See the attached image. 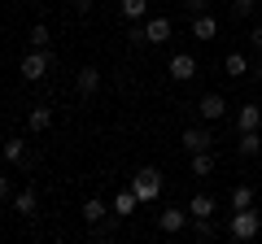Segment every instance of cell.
<instances>
[{"label": "cell", "instance_id": "6da1fadb", "mask_svg": "<svg viewBox=\"0 0 262 244\" xmlns=\"http://www.w3.org/2000/svg\"><path fill=\"white\" fill-rule=\"evenodd\" d=\"M227 235H232V240H258V235H262V209L258 205L232 209V218H227Z\"/></svg>", "mask_w": 262, "mask_h": 244}, {"label": "cell", "instance_id": "7a4b0ae2", "mask_svg": "<svg viewBox=\"0 0 262 244\" xmlns=\"http://www.w3.org/2000/svg\"><path fill=\"white\" fill-rule=\"evenodd\" d=\"M131 192L140 197V205H153V201L162 197V170H153V166L136 170V175H131Z\"/></svg>", "mask_w": 262, "mask_h": 244}, {"label": "cell", "instance_id": "3957f363", "mask_svg": "<svg viewBox=\"0 0 262 244\" xmlns=\"http://www.w3.org/2000/svg\"><path fill=\"white\" fill-rule=\"evenodd\" d=\"M53 70V53L48 48H31L27 57H22V66H18V75L27 79V83H39V79Z\"/></svg>", "mask_w": 262, "mask_h": 244}, {"label": "cell", "instance_id": "277c9868", "mask_svg": "<svg viewBox=\"0 0 262 244\" xmlns=\"http://www.w3.org/2000/svg\"><path fill=\"white\" fill-rule=\"evenodd\" d=\"M179 144H184L188 157H192V153H206V149H214V131H210V127H184Z\"/></svg>", "mask_w": 262, "mask_h": 244}, {"label": "cell", "instance_id": "5b68a950", "mask_svg": "<svg viewBox=\"0 0 262 244\" xmlns=\"http://www.w3.org/2000/svg\"><path fill=\"white\" fill-rule=\"evenodd\" d=\"M188 223H192V214H188V209H179V205H166V209L158 214V231H162V235H179Z\"/></svg>", "mask_w": 262, "mask_h": 244}, {"label": "cell", "instance_id": "8992f818", "mask_svg": "<svg viewBox=\"0 0 262 244\" xmlns=\"http://www.w3.org/2000/svg\"><path fill=\"white\" fill-rule=\"evenodd\" d=\"M166 75L175 79V83H192V79H196V57L192 53H175L166 61Z\"/></svg>", "mask_w": 262, "mask_h": 244}, {"label": "cell", "instance_id": "52a82bcc", "mask_svg": "<svg viewBox=\"0 0 262 244\" xmlns=\"http://www.w3.org/2000/svg\"><path fill=\"white\" fill-rule=\"evenodd\" d=\"M196 113H201V122H223L227 118V101L219 92H206L201 101H196Z\"/></svg>", "mask_w": 262, "mask_h": 244}, {"label": "cell", "instance_id": "ba28073f", "mask_svg": "<svg viewBox=\"0 0 262 244\" xmlns=\"http://www.w3.org/2000/svg\"><path fill=\"white\" fill-rule=\"evenodd\" d=\"M170 31H175V22H170V18H162V13L144 18V35H149V48H153V44H166V39H170Z\"/></svg>", "mask_w": 262, "mask_h": 244}, {"label": "cell", "instance_id": "9c48e42d", "mask_svg": "<svg viewBox=\"0 0 262 244\" xmlns=\"http://www.w3.org/2000/svg\"><path fill=\"white\" fill-rule=\"evenodd\" d=\"M13 214H22V218H35L39 214V192L35 188H22V192H13Z\"/></svg>", "mask_w": 262, "mask_h": 244}, {"label": "cell", "instance_id": "30bf717a", "mask_svg": "<svg viewBox=\"0 0 262 244\" xmlns=\"http://www.w3.org/2000/svg\"><path fill=\"white\" fill-rule=\"evenodd\" d=\"M75 92L83 96V101H88V96H96V92H101V70H96V66H83V70L75 75Z\"/></svg>", "mask_w": 262, "mask_h": 244}, {"label": "cell", "instance_id": "8fae6325", "mask_svg": "<svg viewBox=\"0 0 262 244\" xmlns=\"http://www.w3.org/2000/svg\"><path fill=\"white\" fill-rule=\"evenodd\" d=\"M236 131H262V109L253 101L236 109Z\"/></svg>", "mask_w": 262, "mask_h": 244}, {"label": "cell", "instance_id": "7c38bea8", "mask_svg": "<svg viewBox=\"0 0 262 244\" xmlns=\"http://www.w3.org/2000/svg\"><path fill=\"white\" fill-rule=\"evenodd\" d=\"M258 153H262V131H241L236 135V157L249 161V157H258Z\"/></svg>", "mask_w": 262, "mask_h": 244}, {"label": "cell", "instance_id": "4fadbf2b", "mask_svg": "<svg viewBox=\"0 0 262 244\" xmlns=\"http://www.w3.org/2000/svg\"><path fill=\"white\" fill-rule=\"evenodd\" d=\"M0 157H5V166H27V140H5V149H0Z\"/></svg>", "mask_w": 262, "mask_h": 244}, {"label": "cell", "instance_id": "5bb4252c", "mask_svg": "<svg viewBox=\"0 0 262 244\" xmlns=\"http://www.w3.org/2000/svg\"><path fill=\"white\" fill-rule=\"evenodd\" d=\"M192 35L196 39H214L219 35V18L214 13H192Z\"/></svg>", "mask_w": 262, "mask_h": 244}, {"label": "cell", "instance_id": "9a60e30c", "mask_svg": "<svg viewBox=\"0 0 262 244\" xmlns=\"http://www.w3.org/2000/svg\"><path fill=\"white\" fill-rule=\"evenodd\" d=\"M105 214H110V205H105V201H101V197H88V201H83V205H79V218H83V223H88V227H92V223H101V218H105Z\"/></svg>", "mask_w": 262, "mask_h": 244}, {"label": "cell", "instance_id": "2e32d148", "mask_svg": "<svg viewBox=\"0 0 262 244\" xmlns=\"http://www.w3.org/2000/svg\"><path fill=\"white\" fill-rule=\"evenodd\" d=\"M118 13H122V22H144L149 18V0H118Z\"/></svg>", "mask_w": 262, "mask_h": 244}, {"label": "cell", "instance_id": "e0dca14e", "mask_svg": "<svg viewBox=\"0 0 262 244\" xmlns=\"http://www.w3.org/2000/svg\"><path fill=\"white\" fill-rule=\"evenodd\" d=\"M27 127H31V131H48V127H53V105H44V101H39L35 109L27 113Z\"/></svg>", "mask_w": 262, "mask_h": 244}, {"label": "cell", "instance_id": "ac0fdd59", "mask_svg": "<svg viewBox=\"0 0 262 244\" xmlns=\"http://www.w3.org/2000/svg\"><path fill=\"white\" fill-rule=\"evenodd\" d=\"M136 205H140V197L131 188H122V192H114V214L118 218H127V214H136Z\"/></svg>", "mask_w": 262, "mask_h": 244}, {"label": "cell", "instance_id": "d6986e66", "mask_svg": "<svg viewBox=\"0 0 262 244\" xmlns=\"http://www.w3.org/2000/svg\"><path fill=\"white\" fill-rule=\"evenodd\" d=\"M214 166H219L214 149H206V153H192V175H196V179H206V175H214Z\"/></svg>", "mask_w": 262, "mask_h": 244}, {"label": "cell", "instance_id": "ffe728a7", "mask_svg": "<svg viewBox=\"0 0 262 244\" xmlns=\"http://www.w3.org/2000/svg\"><path fill=\"white\" fill-rule=\"evenodd\" d=\"M223 75L249 79V61H245V53H227V57H223Z\"/></svg>", "mask_w": 262, "mask_h": 244}, {"label": "cell", "instance_id": "44dd1931", "mask_svg": "<svg viewBox=\"0 0 262 244\" xmlns=\"http://www.w3.org/2000/svg\"><path fill=\"white\" fill-rule=\"evenodd\" d=\"M188 214L192 218H210L214 214V197H210V192H196V197L188 201Z\"/></svg>", "mask_w": 262, "mask_h": 244}, {"label": "cell", "instance_id": "7402d4cb", "mask_svg": "<svg viewBox=\"0 0 262 244\" xmlns=\"http://www.w3.org/2000/svg\"><path fill=\"white\" fill-rule=\"evenodd\" d=\"M114 231H118V214H114V209L101 218V223H92V240H110Z\"/></svg>", "mask_w": 262, "mask_h": 244}, {"label": "cell", "instance_id": "603a6c76", "mask_svg": "<svg viewBox=\"0 0 262 244\" xmlns=\"http://www.w3.org/2000/svg\"><path fill=\"white\" fill-rule=\"evenodd\" d=\"M227 201H232V209H249L253 205V183H236Z\"/></svg>", "mask_w": 262, "mask_h": 244}, {"label": "cell", "instance_id": "cb8c5ba5", "mask_svg": "<svg viewBox=\"0 0 262 244\" xmlns=\"http://www.w3.org/2000/svg\"><path fill=\"white\" fill-rule=\"evenodd\" d=\"M188 227H192V235H196V240H214V235H219V227L210 223V218H192Z\"/></svg>", "mask_w": 262, "mask_h": 244}, {"label": "cell", "instance_id": "d4e9b609", "mask_svg": "<svg viewBox=\"0 0 262 244\" xmlns=\"http://www.w3.org/2000/svg\"><path fill=\"white\" fill-rule=\"evenodd\" d=\"M27 44H31V48H48V27H44V22H39V27H31Z\"/></svg>", "mask_w": 262, "mask_h": 244}, {"label": "cell", "instance_id": "484cf974", "mask_svg": "<svg viewBox=\"0 0 262 244\" xmlns=\"http://www.w3.org/2000/svg\"><path fill=\"white\" fill-rule=\"evenodd\" d=\"M258 0H232V18H253Z\"/></svg>", "mask_w": 262, "mask_h": 244}, {"label": "cell", "instance_id": "4316f807", "mask_svg": "<svg viewBox=\"0 0 262 244\" xmlns=\"http://www.w3.org/2000/svg\"><path fill=\"white\" fill-rule=\"evenodd\" d=\"M179 5H184V9H188V13H206V9H210V5H214V0H179Z\"/></svg>", "mask_w": 262, "mask_h": 244}, {"label": "cell", "instance_id": "83f0119b", "mask_svg": "<svg viewBox=\"0 0 262 244\" xmlns=\"http://www.w3.org/2000/svg\"><path fill=\"white\" fill-rule=\"evenodd\" d=\"M0 201H13V179L0 175Z\"/></svg>", "mask_w": 262, "mask_h": 244}, {"label": "cell", "instance_id": "f1b7e54d", "mask_svg": "<svg viewBox=\"0 0 262 244\" xmlns=\"http://www.w3.org/2000/svg\"><path fill=\"white\" fill-rule=\"evenodd\" d=\"M249 44H253V53H262V27L249 31Z\"/></svg>", "mask_w": 262, "mask_h": 244}, {"label": "cell", "instance_id": "f546056e", "mask_svg": "<svg viewBox=\"0 0 262 244\" xmlns=\"http://www.w3.org/2000/svg\"><path fill=\"white\" fill-rule=\"evenodd\" d=\"M70 5H75V13H92V5H96V0H70Z\"/></svg>", "mask_w": 262, "mask_h": 244}, {"label": "cell", "instance_id": "4dcf8cb0", "mask_svg": "<svg viewBox=\"0 0 262 244\" xmlns=\"http://www.w3.org/2000/svg\"><path fill=\"white\" fill-rule=\"evenodd\" d=\"M249 79H253V83H262V61H253V66H249Z\"/></svg>", "mask_w": 262, "mask_h": 244}, {"label": "cell", "instance_id": "1f68e13d", "mask_svg": "<svg viewBox=\"0 0 262 244\" xmlns=\"http://www.w3.org/2000/svg\"><path fill=\"white\" fill-rule=\"evenodd\" d=\"M18 5H31V0H18Z\"/></svg>", "mask_w": 262, "mask_h": 244}, {"label": "cell", "instance_id": "d6a6232c", "mask_svg": "<svg viewBox=\"0 0 262 244\" xmlns=\"http://www.w3.org/2000/svg\"><path fill=\"white\" fill-rule=\"evenodd\" d=\"M258 209H262V205H258Z\"/></svg>", "mask_w": 262, "mask_h": 244}]
</instances>
